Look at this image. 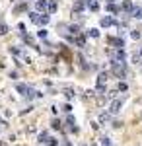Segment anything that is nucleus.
Instances as JSON below:
<instances>
[{"label": "nucleus", "instance_id": "nucleus-1", "mask_svg": "<svg viewBox=\"0 0 142 146\" xmlns=\"http://www.w3.org/2000/svg\"><path fill=\"white\" fill-rule=\"evenodd\" d=\"M111 70L119 78H125L127 76V64H125V60H111Z\"/></svg>", "mask_w": 142, "mask_h": 146}, {"label": "nucleus", "instance_id": "nucleus-2", "mask_svg": "<svg viewBox=\"0 0 142 146\" xmlns=\"http://www.w3.org/2000/svg\"><path fill=\"white\" fill-rule=\"evenodd\" d=\"M107 72H101V74H99L98 76V92L99 94H103V92H105V84H107Z\"/></svg>", "mask_w": 142, "mask_h": 146}, {"label": "nucleus", "instance_id": "nucleus-3", "mask_svg": "<svg viewBox=\"0 0 142 146\" xmlns=\"http://www.w3.org/2000/svg\"><path fill=\"white\" fill-rule=\"evenodd\" d=\"M121 107H123V100H113L109 105V113L111 115H115V113L121 111Z\"/></svg>", "mask_w": 142, "mask_h": 146}, {"label": "nucleus", "instance_id": "nucleus-4", "mask_svg": "<svg viewBox=\"0 0 142 146\" xmlns=\"http://www.w3.org/2000/svg\"><path fill=\"white\" fill-rule=\"evenodd\" d=\"M111 58H113V60H125V58H127L125 49H115V51L111 53Z\"/></svg>", "mask_w": 142, "mask_h": 146}, {"label": "nucleus", "instance_id": "nucleus-5", "mask_svg": "<svg viewBox=\"0 0 142 146\" xmlns=\"http://www.w3.org/2000/svg\"><path fill=\"white\" fill-rule=\"evenodd\" d=\"M107 43L109 45H115V49H123L125 47V41L121 37H107Z\"/></svg>", "mask_w": 142, "mask_h": 146}, {"label": "nucleus", "instance_id": "nucleus-6", "mask_svg": "<svg viewBox=\"0 0 142 146\" xmlns=\"http://www.w3.org/2000/svg\"><path fill=\"white\" fill-rule=\"evenodd\" d=\"M49 8V0H37V10L39 12H45Z\"/></svg>", "mask_w": 142, "mask_h": 146}, {"label": "nucleus", "instance_id": "nucleus-7", "mask_svg": "<svg viewBox=\"0 0 142 146\" xmlns=\"http://www.w3.org/2000/svg\"><path fill=\"white\" fill-rule=\"evenodd\" d=\"M51 22V18H49V14H43V16H39V25H47V23Z\"/></svg>", "mask_w": 142, "mask_h": 146}, {"label": "nucleus", "instance_id": "nucleus-8", "mask_svg": "<svg viewBox=\"0 0 142 146\" xmlns=\"http://www.w3.org/2000/svg\"><path fill=\"white\" fill-rule=\"evenodd\" d=\"M113 23H115V20H113V18H101V25H103V27H109V25H113Z\"/></svg>", "mask_w": 142, "mask_h": 146}, {"label": "nucleus", "instance_id": "nucleus-9", "mask_svg": "<svg viewBox=\"0 0 142 146\" xmlns=\"http://www.w3.org/2000/svg\"><path fill=\"white\" fill-rule=\"evenodd\" d=\"M62 94H64V96L68 98V100H72V98H74V90H72L70 86H66L64 90H62Z\"/></svg>", "mask_w": 142, "mask_h": 146}, {"label": "nucleus", "instance_id": "nucleus-10", "mask_svg": "<svg viewBox=\"0 0 142 146\" xmlns=\"http://www.w3.org/2000/svg\"><path fill=\"white\" fill-rule=\"evenodd\" d=\"M121 8H123V10H125V12H132V10H134V6H132V4H131V2H129V0H125Z\"/></svg>", "mask_w": 142, "mask_h": 146}, {"label": "nucleus", "instance_id": "nucleus-11", "mask_svg": "<svg viewBox=\"0 0 142 146\" xmlns=\"http://www.w3.org/2000/svg\"><path fill=\"white\" fill-rule=\"evenodd\" d=\"M56 8H58V6H56V2H53V0H51V2H49V8H47V10H49V14H55Z\"/></svg>", "mask_w": 142, "mask_h": 146}, {"label": "nucleus", "instance_id": "nucleus-12", "mask_svg": "<svg viewBox=\"0 0 142 146\" xmlns=\"http://www.w3.org/2000/svg\"><path fill=\"white\" fill-rule=\"evenodd\" d=\"M132 18H142V8H134V10L131 12Z\"/></svg>", "mask_w": 142, "mask_h": 146}, {"label": "nucleus", "instance_id": "nucleus-13", "mask_svg": "<svg viewBox=\"0 0 142 146\" xmlns=\"http://www.w3.org/2000/svg\"><path fill=\"white\" fill-rule=\"evenodd\" d=\"M88 8H90V10H94V12H98L99 10V4L96 2V0H92V2L88 4Z\"/></svg>", "mask_w": 142, "mask_h": 146}, {"label": "nucleus", "instance_id": "nucleus-14", "mask_svg": "<svg viewBox=\"0 0 142 146\" xmlns=\"http://www.w3.org/2000/svg\"><path fill=\"white\" fill-rule=\"evenodd\" d=\"M29 20H31L33 23H37L39 22V14H37V12H29Z\"/></svg>", "mask_w": 142, "mask_h": 146}, {"label": "nucleus", "instance_id": "nucleus-15", "mask_svg": "<svg viewBox=\"0 0 142 146\" xmlns=\"http://www.w3.org/2000/svg\"><path fill=\"white\" fill-rule=\"evenodd\" d=\"M88 37H99V29H96V27H92V29L88 31Z\"/></svg>", "mask_w": 142, "mask_h": 146}, {"label": "nucleus", "instance_id": "nucleus-16", "mask_svg": "<svg viewBox=\"0 0 142 146\" xmlns=\"http://www.w3.org/2000/svg\"><path fill=\"white\" fill-rule=\"evenodd\" d=\"M6 33H8V25L4 22H0V35H6Z\"/></svg>", "mask_w": 142, "mask_h": 146}, {"label": "nucleus", "instance_id": "nucleus-17", "mask_svg": "<svg viewBox=\"0 0 142 146\" xmlns=\"http://www.w3.org/2000/svg\"><path fill=\"white\" fill-rule=\"evenodd\" d=\"M117 10H119V8H117V6H115L113 2H107V12H113V14H115Z\"/></svg>", "mask_w": 142, "mask_h": 146}, {"label": "nucleus", "instance_id": "nucleus-18", "mask_svg": "<svg viewBox=\"0 0 142 146\" xmlns=\"http://www.w3.org/2000/svg\"><path fill=\"white\" fill-rule=\"evenodd\" d=\"M131 37H132V39H134V41H138V39H140V31H138V29H132Z\"/></svg>", "mask_w": 142, "mask_h": 146}, {"label": "nucleus", "instance_id": "nucleus-19", "mask_svg": "<svg viewBox=\"0 0 142 146\" xmlns=\"http://www.w3.org/2000/svg\"><path fill=\"white\" fill-rule=\"evenodd\" d=\"M47 144L49 146H58V140H56V138H47Z\"/></svg>", "mask_w": 142, "mask_h": 146}, {"label": "nucleus", "instance_id": "nucleus-20", "mask_svg": "<svg viewBox=\"0 0 142 146\" xmlns=\"http://www.w3.org/2000/svg\"><path fill=\"white\" fill-rule=\"evenodd\" d=\"M117 90H119V92H127V90H129V86H127L125 82H121V84H119V88H117Z\"/></svg>", "mask_w": 142, "mask_h": 146}, {"label": "nucleus", "instance_id": "nucleus-21", "mask_svg": "<svg viewBox=\"0 0 142 146\" xmlns=\"http://www.w3.org/2000/svg\"><path fill=\"white\" fill-rule=\"evenodd\" d=\"M101 146H113V142L109 138H101Z\"/></svg>", "mask_w": 142, "mask_h": 146}, {"label": "nucleus", "instance_id": "nucleus-22", "mask_svg": "<svg viewBox=\"0 0 142 146\" xmlns=\"http://www.w3.org/2000/svg\"><path fill=\"white\" fill-rule=\"evenodd\" d=\"M68 29H70V33H80V27L78 25H70Z\"/></svg>", "mask_w": 142, "mask_h": 146}, {"label": "nucleus", "instance_id": "nucleus-23", "mask_svg": "<svg viewBox=\"0 0 142 146\" xmlns=\"http://www.w3.org/2000/svg\"><path fill=\"white\" fill-rule=\"evenodd\" d=\"M76 43H78V45H80V47H84V45H86V37L82 35L80 39H76Z\"/></svg>", "mask_w": 142, "mask_h": 146}, {"label": "nucleus", "instance_id": "nucleus-24", "mask_svg": "<svg viewBox=\"0 0 142 146\" xmlns=\"http://www.w3.org/2000/svg\"><path fill=\"white\" fill-rule=\"evenodd\" d=\"M47 138H49L47 133H41V135H39V142H47Z\"/></svg>", "mask_w": 142, "mask_h": 146}, {"label": "nucleus", "instance_id": "nucleus-25", "mask_svg": "<svg viewBox=\"0 0 142 146\" xmlns=\"http://www.w3.org/2000/svg\"><path fill=\"white\" fill-rule=\"evenodd\" d=\"M98 105H105V96H99L98 98Z\"/></svg>", "mask_w": 142, "mask_h": 146}, {"label": "nucleus", "instance_id": "nucleus-26", "mask_svg": "<svg viewBox=\"0 0 142 146\" xmlns=\"http://www.w3.org/2000/svg\"><path fill=\"white\" fill-rule=\"evenodd\" d=\"M53 129H56V131L60 129V121H58V119H55V121H53Z\"/></svg>", "mask_w": 142, "mask_h": 146}, {"label": "nucleus", "instance_id": "nucleus-27", "mask_svg": "<svg viewBox=\"0 0 142 146\" xmlns=\"http://www.w3.org/2000/svg\"><path fill=\"white\" fill-rule=\"evenodd\" d=\"M39 37H41V39H47V29H41V31H39Z\"/></svg>", "mask_w": 142, "mask_h": 146}, {"label": "nucleus", "instance_id": "nucleus-28", "mask_svg": "<svg viewBox=\"0 0 142 146\" xmlns=\"http://www.w3.org/2000/svg\"><path fill=\"white\" fill-rule=\"evenodd\" d=\"M66 123H68V125H74V117H72V115H68V117H66Z\"/></svg>", "mask_w": 142, "mask_h": 146}, {"label": "nucleus", "instance_id": "nucleus-29", "mask_svg": "<svg viewBox=\"0 0 142 146\" xmlns=\"http://www.w3.org/2000/svg\"><path fill=\"white\" fill-rule=\"evenodd\" d=\"M107 119H109V113H101V121H103V123H105V121H107Z\"/></svg>", "mask_w": 142, "mask_h": 146}, {"label": "nucleus", "instance_id": "nucleus-30", "mask_svg": "<svg viewBox=\"0 0 142 146\" xmlns=\"http://www.w3.org/2000/svg\"><path fill=\"white\" fill-rule=\"evenodd\" d=\"M25 8H27L25 4H20V6H18V8H16V10H14V12H22V10H25Z\"/></svg>", "mask_w": 142, "mask_h": 146}, {"label": "nucleus", "instance_id": "nucleus-31", "mask_svg": "<svg viewBox=\"0 0 142 146\" xmlns=\"http://www.w3.org/2000/svg\"><path fill=\"white\" fill-rule=\"evenodd\" d=\"M10 53H12V55H20V49H16V47H12V49H10Z\"/></svg>", "mask_w": 142, "mask_h": 146}, {"label": "nucleus", "instance_id": "nucleus-32", "mask_svg": "<svg viewBox=\"0 0 142 146\" xmlns=\"http://www.w3.org/2000/svg\"><path fill=\"white\" fill-rule=\"evenodd\" d=\"M60 146H70V142H64V144H60Z\"/></svg>", "mask_w": 142, "mask_h": 146}, {"label": "nucleus", "instance_id": "nucleus-33", "mask_svg": "<svg viewBox=\"0 0 142 146\" xmlns=\"http://www.w3.org/2000/svg\"><path fill=\"white\" fill-rule=\"evenodd\" d=\"M138 66H140V72H142V62H138Z\"/></svg>", "mask_w": 142, "mask_h": 146}, {"label": "nucleus", "instance_id": "nucleus-34", "mask_svg": "<svg viewBox=\"0 0 142 146\" xmlns=\"http://www.w3.org/2000/svg\"><path fill=\"white\" fill-rule=\"evenodd\" d=\"M140 56H142V49H140Z\"/></svg>", "mask_w": 142, "mask_h": 146}, {"label": "nucleus", "instance_id": "nucleus-35", "mask_svg": "<svg viewBox=\"0 0 142 146\" xmlns=\"http://www.w3.org/2000/svg\"><path fill=\"white\" fill-rule=\"evenodd\" d=\"M0 146H4V144H2V142H0Z\"/></svg>", "mask_w": 142, "mask_h": 146}, {"label": "nucleus", "instance_id": "nucleus-36", "mask_svg": "<svg viewBox=\"0 0 142 146\" xmlns=\"http://www.w3.org/2000/svg\"><path fill=\"white\" fill-rule=\"evenodd\" d=\"M35 2H37V0H35Z\"/></svg>", "mask_w": 142, "mask_h": 146}]
</instances>
